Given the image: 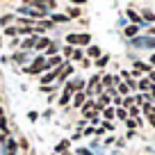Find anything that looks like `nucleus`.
<instances>
[{
    "instance_id": "obj_4",
    "label": "nucleus",
    "mask_w": 155,
    "mask_h": 155,
    "mask_svg": "<svg viewBox=\"0 0 155 155\" xmlns=\"http://www.w3.org/2000/svg\"><path fill=\"white\" fill-rule=\"evenodd\" d=\"M37 41H39V34H32V37L23 39V41H21V50H34Z\"/></svg>"
},
{
    "instance_id": "obj_21",
    "label": "nucleus",
    "mask_w": 155,
    "mask_h": 155,
    "mask_svg": "<svg viewBox=\"0 0 155 155\" xmlns=\"http://www.w3.org/2000/svg\"><path fill=\"white\" fill-rule=\"evenodd\" d=\"M135 71H150V66L146 62H135Z\"/></svg>"
},
{
    "instance_id": "obj_10",
    "label": "nucleus",
    "mask_w": 155,
    "mask_h": 155,
    "mask_svg": "<svg viewBox=\"0 0 155 155\" xmlns=\"http://www.w3.org/2000/svg\"><path fill=\"white\" fill-rule=\"evenodd\" d=\"M66 16H68V21L80 18V16H82V9H80V7H66Z\"/></svg>"
},
{
    "instance_id": "obj_32",
    "label": "nucleus",
    "mask_w": 155,
    "mask_h": 155,
    "mask_svg": "<svg viewBox=\"0 0 155 155\" xmlns=\"http://www.w3.org/2000/svg\"><path fill=\"white\" fill-rule=\"evenodd\" d=\"M150 96L155 98V84H153V87H150Z\"/></svg>"
},
{
    "instance_id": "obj_22",
    "label": "nucleus",
    "mask_w": 155,
    "mask_h": 155,
    "mask_svg": "<svg viewBox=\"0 0 155 155\" xmlns=\"http://www.w3.org/2000/svg\"><path fill=\"white\" fill-rule=\"evenodd\" d=\"M73 50H75V48H71V46H66V48H62V55H64V57H66V59H71V57H73Z\"/></svg>"
},
{
    "instance_id": "obj_23",
    "label": "nucleus",
    "mask_w": 155,
    "mask_h": 155,
    "mask_svg": "<svg viewBox=\"0 0 155 155\" xmlns=\"http://www.w3.org/2000/svg\"><path fill=\"white\" fill-rule=\"evenodd\" d=\"M116 91L121 94V96H126V94H128V91H130V87H128V84H126V82H121V84H119V89H116Z\"/></svg>"
},
{
    "instance_id": "obj_9",
    "label": "nucleus",
    "mask_w": 155,
    "mask_h": 155,
    "mask_svg": "<svg viewBox=\"0 0 155 155\" xmlns=\"http://www.w3.org/2000/svg\"><path fill=\"white\" fill-rule=\"evenodd\" d=\"M107 105H110V94H101V96H98V103H96V110L101 112V110H105Z\"/></svg>"
},
{
    "instance_id": "obj_35",
    "label": "nucleus",
    "mask_w": 155,
    "mask_h": 155,
    "mask_svg": "<svg viewBox=\"0 0 155 155\" xmlns=\"http://www.w3.org/2000/svg\"><path fill=\"white\" fill-rule=\"evenodd\" d=\"M62 155H73V153H68V150H66V153H62Z\"/></svg>"
},
{
    "instance_id": "obj_30",
    "label": "nucleus",
    "mask_w": 155,
    "mask_h": 155,
    "mask_svg": "<svg viewBox=\"0 0 155 155\" xmlns=\"http://www.w3.org/2000/svg\"><path fill=\"white\" fill-rule=\"evenodd\" d=\"M144 18H146V21H153V18H155V14H153L150 9H144Z\"/></svg>"
},
{
    "instance_id": "obj_16",
    "label": "nucleus",
    "mask_w": 155,
    "mask_h": 155,
    "mask_svg": "<svg viewBox=\"0 0 155 155\" xmlns=\"http://www.w3.org/2000/svg\"><path fill=\"white\" fill-rule=\"evenodd\" d=\"M16 34H18V28H16V25L5 28V37H14V39H16Z\"/></svg>"
},
{
    "instance_id": "obj_24",
    "label": "nucleus",
    "mask_w": 155,
    "mask_h": 155,
    "mask_svg": "<svg viewBox=\"0 0 155 155\" xmlns=\"http://www.w3.org/2000/svg\"><path fill=\"white\" fill-rule=\"evenodd\" d=\"M57 50H59V48H57V44H55V41H53V46H50V48L46 50V55H44V57H50V55H55V53H57Z\"/></svg>"
},
{
    "instance_id": "obj_15",
    "label": "nucleus",
    "mask_w": 155,
    "mask_h": 155,
    "mask_svg": "<svg viewBox=\"0 0 155 155\" xmlns=\"http://www.w3.org/2000/svg\"><path fill=\"white\" fill-rule=\"evenodd\" d=\"M137 87H139L141 91H148V89L153 87V84H150V80H148V78H144V80H139V82H137Z\"/></svg>"
},
{
    "instance_id": "obj_19",
    "label": "nucleus",
    "mask_w": 155,
    "mask_h": 155,
    "mask_svg": "<svg viewBox=\"0 0 155 155\" xmlns=\"http://www.w3.org/2000/svg\"><path fill=\"white\" fill-rule=\"evenodd\" d=\"M68 141H71V139H64V141H59L55 150H57V153H66V148H68Z\"/></svg>"
},
{
    "instance_id": "obj_12",
    "label": "nucleus",
    "mask_w": 155,
    "mask_h": 155,
    "mask_svg": "<svg viewBox=\"0 0 155 155\" xmlns=\"http://www.w3.org/2000/svg\"><path fill=\"white\" fill-rule=\"evenodd\" d=\"M126 14H128V18H130V21H132V25H139V23H141V16H139V14H137V12H135V9H128V12H126Z\"/></svg>"
},
{
    "instance_id": "obj_3",
    "label": "nucleus",
    "mask_w": 155,
    "mask_h": 155,
    "mask_svg": "<svg viewBox=\"0 0 155 155\" xmlns=\"http://www.w3.org/2000/svg\"><path fill=\"white\" fill-rule=\"evenodd\" d=\"M84 103H87V94H84V91H78V94H73V101H71V105L75 107V110H82V107H84Z\"/></svg>"
},
{
    "instance_id": "obj_20",
    "label": "nucleus",
    "mask_w": 155,
    "mask_h": 155,
    "mask_svg": "<svg viewBox=\"0 0 155 155\" xmlns=\"http://www.w3.org/2000/svg\"><path fill=\"white\" fill-rule=\"evenodd\" d=\"M66 21H68L66 14H55L53 16V23H66Z\"/></svg>"
},
{
    "instance_id": "obj_18",
    "label": "nucleus",
    "mask_w": 155,
    "mask_h": 155,
    "mask_svg": "<svg viewBox=\"0 0 155 155\" xmlns=\"http://www.w3.org/2000/svg\"><path fill=\"white\" fill-rule=\"evenodd\" d=\"M0 130H2V135H9V126H7L5 116H0Z\"/></svg>"
},
{
    "instance_id": "obj_26",
    "label": "nucleus",
    "mask_w": 155,
    "mask_h": 155,
    "mask_svg": "<svg viewBox=\"0 0 155 155\" xmlns=\"http://www.w3.org/2000/svg\"><path fill=\"white\" fill-rule=\"evenodd\" d=\"M71 59H80V62H82V59H84V53H82V50H73V57Z\"/></svg>"
},
{
    "instance_id": "obj_33",
    "label": "nucleus",
    "mask_w": 155,
    "mask_h": 155,
    "mask_svg": "<svg viewBox=\"0 0 155 155\" xmlns=\"http://www.w3.org/2000/svg\"><path fill=\"white\" fill-rule=\"evenodd\" d=\"M148 80H153V82H155V73H150V78H148Z\"/></svg>"
},
{
    "instance_id": "obj_25",
    "label": "nucleus",
    "mask_w": 155,
    "mask_h": 155,
    "mask_svg": "<svg viewBox=\"0 0 155 155\" xmlns=\"http://www.w3.org/2000/svg\"><path fill=\"white\" fill-rule=\"evenodd\" d=\"M103 114H105L107 119H114V116H116V112L112 110V107H105V110H103Z\"/></svg>"
},
{
    "instance_id": "obj_31",
    "label": "nucleus",
    "mask_w": 155,
    "mask_h": 155,
    "mask_svg": "<svg viewBox=\"0 0 155 155\" xmlns=\"http://www.w3.org/2000/svg\"><path fill=\"white\" fill-rule=\"evenodd\" d=\"M28 119H30V121H37V119H39V112H30Z\"/></svg>"
},
{
    "instance_id": "obj_34",
    "label": "nucleus",
    "mask_w": 155,
    "mask_h": 155,
    "mask_svg": "<svg viewBox=\"0 0 155 155\" xmlns=\"http://www.w3.org/2000/svg\"><path fill=\"white\" fill-rule=\"evenodd\" d=\"M150 62H153V64H155V55H153V57H150Z\"/></svg>"
},
{
    "instance_id": "obj_13",
    "label": "nucleus",
    "mask_w": 155,
    "mask_h": 155,
    "mask_svg": "<svg viewBox=\"0 0 155 155\" xmlns=\"http://www.w3.org/2000/svg\"><path fill=\"white\" fill-rule=\"evenodd\" d=\"M16 150H18V144L14 139H7V155H16Z\"/></svg>"
},
{
    "instance_id": "obj_28",
    "label": "nucleus",
    "mask_w": 155,
    "mask_h": 155,
    "mask_svg": "<svg viewBox=\"0 0 155 155\" xmlns=\"http://www.w3.org/2000/svg\"><path fill=\"white\" fill-rule=\"evenodd\" d=\"M116 116H119V119H123V121H126V119H128V112H126V110H123V107H121V110H116Z\"/></svg>"
},
{
    "instance_id": "obj_7",
    "label": "nucleus",
    "mask_w": 155,
    "mask_h": 155,
    "mask_svg": "<svg viewBox=\"0 0 155 155\" xmlns=\"http://www.w3.org/2000/svg\"><path fill=\"white\" fill-rule=\"evenodd\" d=\"M62 64H64V57H50V59H46V68H48V71H50V68L62 66ZM48 71H46V73H48Z\"/></svg>"
},
{
    "instance_id": "obj_2",
    "label": "nucleus",
    "mask_w": 155,
    "mask_h": 155,
    "mask_svg": "<svg viewBox=\"0 0 155 155\" xmlns=\"http://www.w3.org/2000/svg\"><path fill=\"white\" fill-rule=\"evenodd\" d=\"M23 71L28 73V75H39V73H46V71H48V68H46V57H44V55H39V57L34 59L30 66H25Z\"/></svg>"
},
{
    "instance_id": "obj_17",
    "label": "nucleus",
    "mask_w": 155,
    "mask_h": 155,
    "mask_svg": "<svg viewBox=\"0 0 155 155\" xmlns=\"http://www.w3.org/2000/svg\"><path fill=\"white\" fill-rule=\"evenodd\" d=\"M137 32H139V25H128L126 28V37H135Z\"/></svg>"
},
{
    "instance_id": "obj_14",
    "label": "nucleus",
    "mask_w": 155,
    "mask_h": 155,
    "mask_svg": "<svg viewBox=\"0 0 155 155\" xmlns=\"http://www.w3.org/2000/svg\"><path fill=\"white\" fill-rule=\"evenodd\" d=\"M0 23L5 25V28H9V23H16V16L14 14H5L2 18H0Z\"/></svg>"
},
{
    "instance_id": "obj_27",
    "label": "nucleus",
    "mask_w": 155,
    "mask_h": 155,
    "mask_svg": "<svg viewBox=\"0 0 155 155\" xmlns=\"http://www.w3.org/2000/svg\"><path fill=\"white\" fill-rule=\"evenodd\" d=\"M148 123H150V126L155 128V107H153V110L148 112Z\"/></svg>"
},
{
    "instance_id": "obj_5",
    "label": "nucleus",
    "mask_w": 155,
    "mask_h": 155,
    "mask_svg": "<svg viewBox=\"0 0 155 155\" xmlns=\"http://www.w3.org/2000/svg\"><path fill=\"white\" fill-rule=\"evenodd\" d=\"M73 101V91H71V89H68V87H64V91H62V98H59V107H68V103H71Z\"/></svg>"
},
{
    "instance_id": "obj_11",
    "label": "nucleus",
    "mask_w": 155,
    "mask_h": 155,
    "mask_svg": "<svg viewBox=\"0 0 155 155\" xmlns=\"http://www.w3.org/2000/svg\"><path fill=\"white\" fill-rule=\"evenodd\" d=\"M107 64H110V55H103V57H98L96 62H94V66L96 68H105Z\"/></svg>"
},
{
    "instance_id": "obj_1",
    "label": "nucleus",
    "mask_w": 155,
    "mask_h": 155,
    "mask_svg": "<svg viewBox=\"0 0 155 155\" xmlns=\"http://www.w3.org/2000/svg\"><path fill=\"white\" fill-rule=\"evenodd\" d=\"M66 44L68 46H87V44H91V34L89 32H71V34H66Z\"/></svg>"
},
{
    "instance_id": "obj_6",
    "label": "nucleus",
    "mask_w": 155,
    "mask_h": 155,
    "mask_svg": "<svg viewBox=\"0 0 155 155\" xmlns=\"http://www.w3.org/2000/svg\"><path fill=\"white\" fill-rule=\"evenodd\" d=\"M98 57H103L101 46H89L87 48V59H98Z\"/></svg>"
},
{
    "instance_id": "obj_8",
    "label": "nucleus",
    "mask_w": 155,
    "mask_h": 155,
    "mask_svg": "<svg viewBox=\"0 0 155 155\" xmlns=\"http://www.w3.org/2000/svg\"><path fill=\"white\" fill-rule=\"evenodd\" d=\"M50 46H53V39L44 37V39H39V41H37V46H34V50H48Z\"/></svg>"
},
{
    "instance_id": "obj_29",
    "label": "nucleus",
    "mask_w": 155,
    "mask_h": 155,
    "mask_svg": "<svg viewBox=\"0 0 155 155\" xmlns=\"http://www.w3.org/2000/svg\"><path fill=\"white\" fill-rule=\"evenodd\" d=\"M132 103H135V98H130V96L123 98V107H132Z\"/></svg>"
}]
</instances>
